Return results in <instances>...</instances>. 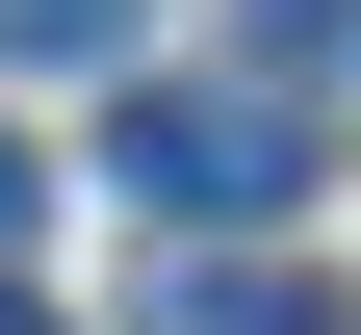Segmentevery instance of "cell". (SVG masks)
<instances>
[{
    "mask_svg": "<svg viewBox=\"0 0 361 335\" xmlns=\"http://www.w3.org/2000/svg\"><path fill=\"white\" fill-rule=\"evenodd\" d=\"M129 207H155V232H258V207H284V181H310V129L284 104H155V78H129Z\"/></svg>",
    "mask_w": 361,
    "mask_h": 335,
    "instance_id": "obj_1",
    "label": "cell"
},
{
    "mask_svg": "<svg viewBox=\"0 0 361 335\" xmlns=\"http://www.w3.org/2000/svg\"><path fill=\"white\" fill-rule=\"evenodd\" d=\"M233 26H258V104H284V78H336V52H361V0H233Z\"/></svg>",
    "mask_w": 361,
    "mask_h": 335,
    "instance_id": "obj_2",
    "label": "cell"
},
{
    "mask_svg": "<svg viewBox=\"0 0 361 335\" xmlns=\"http://www.w3.org/2000/svg\"><path fill=\"white\" fill-rule=\"evenodd\" d=\"M0 52H129V0H0Z\"/></svg>",
    "mask_w": 361,
    "mask_h": 335,
    "instance_id": "obj_3",
    "label": "cell"
},
{
    "mask_svg": "<svg viewBox=\"0 0 361 335\" xmlns=\"http://www.w3.org/2000/svg\"><path fill=\"white\" fill-rule=\"evenodd\" d=\"M0 258H26V155H0Z\"/></svg>",
    "mask_w": 361,
    "mask_h": 335,
    "instance_id": "obj_4",
    "label": "cell"
},
{
    "mask_svg": "<svg viewBox=\"0 0 361 335\" xmlns=\"http://www.w3.org/2000/svg\"><path fill=\"white\" fill-rule=\"evenodd\" d=\"M0 335H52V310H26V284H0Z\"/></svg>",
    "mask_w": 361,
    "mask_h": 335,
    "instance_id": "obj_5",
    "label": "cell"
}]
</instances>
